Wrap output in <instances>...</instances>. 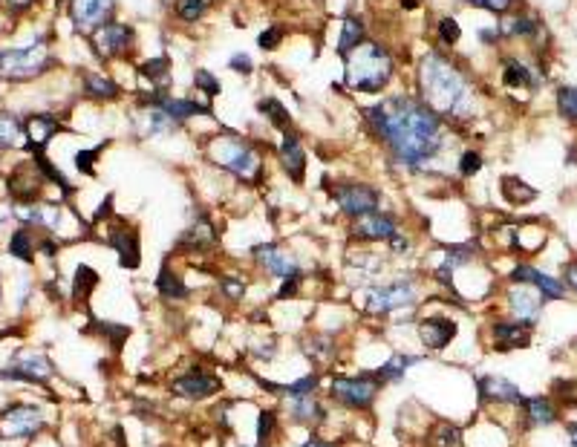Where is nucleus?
I'll return each mask as SVG.
<instances>
[{"label": "nucleus", "mask_w": 577, "mask_h": 447, "mask_svg": "<svg viewBox=\"0 0 577 447\" xmlns=\"http://www.w3.org/2000/svg\"><path fill=\"white\" fill-rule=\"evenodd\" d=\"M375 133L387 141L393 156L404 165H419L442 145V121L427 104L413 99H387L366 110Z\"/></svg>", "instance_id": "1"}, {"label": "nucleus", "mask_w": 577, "mask_h": 447, "mask_svg": "<svg viewBox=\"0 0 577 447\" xmlns=\"http://www.w3.org/2000/svg\"><path fill=\"white\" fill-rule=\"evenodd\" d=\"M419 84L424 104L433 113H462V104L468 99V81L447 58L430 52L422 61Z\"/></svg>", "instance_id": "2"}, {"label": "nucleus", "mask_w": 577, "mask_h": 447, "mask_svg": "<svg viewBox=\"0 0 577 447\" xmlns=\"http://www.w3.org/2000/svg\"><path fill=\"white\" fill-rule=\"evenodd\" d=\"M393 58L381 43L364 41L346 55V84L358 92H375L390 81Z\"/></svg>", "instance_id": "3"}, {"label": "nucleus", "mask_w": 577, "mask_h": 447, "mask_svg": "<svg viewBox=\"0 0 577 447\" xmlns=\"http://www.w3.org/2000/svg\"><path fill=\"white\" fill-rule=\"evenodd\" d=\"M50 55H46V43L38 38L35 43L23 46V50H0V75L12 78V81H23V78H35L50 67Z\"/></svg>", "instance_id": "4"}, {"label": "nucleus", "mask_w": 577, "mask_h": 447, "mask_svg": "<svg viewBox=\"0 0 577 447\" xmlns=\"http://www.w3.org/2000/svg\"><path fill=\"white\" fill-rule=\"evenodd\" d=\"M211 159L219 162L222 168L234 170L237 177H243V179L260 177V156L237 139H217L211 145Z\"/></svg>", "instance_id": "5"}, {"label": "nucleus", "mask_w": 577, "mask_h": 447, "mask_svg": "<svg viewBox=\"0 0 577 447\" xmlns=\"http://www.w3.org/2000/svg\"><path fill=\"white\" fill-rule=\"evenodd\" d=\"M381 384L370 375H355V378H332L329 381V395L338 404L349 410H370Z\"/></svg>", "instance_id": "6"}, {"label": "nucleus", "mask_w": 577, "mask_h": 447, "mask_svg": "<svg viewBox=\"0 0 577 447\" xmlns=\"http://www.w3.org/2000/svg\"><path fill=\"white\" fill-rule=\"evenodd\" d=\"M46 416L35 404H14L0 413V436L3 439H29L43 427Z\"/></svg>", "instance_id": "7"}, {"label": "nucleus", "mask_w": 577, "mask_h": 447, "mask_svg": "<svg viewBox=\"0 0 577 447\" xmlns=\"http://www.w3.org/2000/svg\"><path fill=\"white\" fill-rule=\"evenodd\" d=\"M332 197L338 199V208L346 214V217H366L378 208V190L364 185V182H346V185H335L332 188Z\"/></svg>", "instance_id": "8"}, {"label": "nucleus", "mask_w": 577, "mask_h": 447, "mask_svg": "<svg viewBox=\"0 0 577 447\" xmlns=\"http://www.w3.org/2000/svg\"><path fill=\"white\" fill-rule=\"evenodd\" d=\"M415 303V289L410 280H393L387 286H378L366 295V312L373 315H390L395 309H404Z\"/></svg>", "instance_id": "9"}, {"label": "nucleus", "mask_w": 577, "mask_h": 447, "mask_svg": "<svg viewBox=\"0 0 577 447\" xmlns=\"http://www.w3.org/2000/svg\"><path fill=\"white\" fill-rule=\"evenodd\" d=\"M130 43H133V29L124 26V23H113V21L99 26L95 35H92L95 52H99V58H104V61L124 55L127 50H130Z\"/></svg>", "instance_id": "10"}, {"label": "nucleus", "mask_w": 577, "mask_h": 447, "mask_svg": "<svg viewBox=\"0 0 577 447\" xmlns=\"http://www.w3.org/2000/svg\"><path fill=\"white\" fill-rule=\"evenodd\" d=\"M116 0H70V18L75 29H95L101 23H110Z\"/></svg>", "instance_id": "11"}, {"label": "nucleus", "mask_w": 577, "mask_h": 447, "mask_svg": "<svg viewBox=\"0 0 577 447\" xmlns=\"http://www.w3.org/2000/svg\"><path fill=\"white\" fill-rule=\"evenodd\" d=\"M219 387H222L219 378L211 375V372H202V370H190V372L179 375V378H176L173 384H170V390H173L176 395L188 398V401H202V398L219 393Z\"/></svg>", "instance_id": "12"}, {"label": "nucleus", "mask_w": 577, "mask_h": 447, "mask_svg": "<svg viewBox=\"0 0 577 447\" xmlns=\"http://www.w3.org/2000/svg\"><path fill=\"white\" fill-rule=\"evenodd\" d=\"M479 401H496V404H522V393L514 381L502 375H485L476 381Z\"/></svg>", "instance_id": "13"}, {"label": "nucleus", "mask_w": 577, "mask_h": 447, "mask_svg": "<svg viewBox=\"0 0 577 447\" xmlns=\"http://www.w3.org/2000/svg\"><path fill=\"white\" fill-rule=\"evenodd\" d=\"M453 338H456V324L451 321V317L433 315V317H424V321L419 324V341L427 349H433V352L444 349Z\"/></svg>", "instance_id": "14"}, {"label": "nucleus", "mask_w": 577, "mask_h": 447, "mask_svg": "<svg viewBox=\"0 0 577 447\" xmlns=\"http://www.w3.org/2000/svg\"><path fill=\"white\" fill-rule=\"evenodd\" d=\"M395 219L387 217V214H366V217H358L355 226H352V237L355 239H366V243H387V239L395 234Z\"/></svg>", "instance_id": "15"}, {"label": "nucleus", "mask_w": 577, "mask_h": 447, "mask_svg": "<svg viewBox=\"0 0 577 447\" xmlns=\"http://www.w3.org/2000/svg\"><path fill=\"white\" fill-rule=\"evenodd\" d=\"M0 375L23 378V381H46L52 375V364H50V358L29 352V355H18L14 361H9V370H3Z\"/></svg>", "instance_id": "16"}, {"label": "nucleus", "mask_w": 577, "mask_h": 447, "mask_svg": "<svg viewBox=\"0 0 577 447\" xmlns=\"http://www.w3.org/2000/svg\"><path fill=\"white\" fill-rule=\"evenodd\" d=\"M254 260H257L266 271H271L275 277H295V275H300L297 271V266H295V260L288 257V254L280 248V246H275V243H268V246H257L254 248Z\"/></svg>", "instance_id": "17"}, {"label": "nucleus", "mask_w": 577, "mask_h": 447, "mask_svg": "<svg viewBox=\"0 0 577 447\" xmlns=\"http://www.w3.org/2000/svg\"><path fill=\"white\" fill-rule=\"evenodd\" d=\"M511 280H514V283H531L542 297H554V300H557V297L566 295V289H563V283H560V280H554V277H549V275H542L540 268L525 266V263H520L514 271H511Z\"/></svg>", "instance_id": "18"}, {"label": "nucleus", "mask_w": 577, "mask_h": 447, "mask_svg": "<svg viewBox=\"0 0 577 447\" xmlns=\"http://www.w3.org/2000/svg\"><path fill=\"white\" fill-rule=\"evenodd\" d=\"M41 179H43V173H41V168H35V162H32V165H18L12 170V177H9L12 197L18 202H29L32 197L38 194Z\"/></svg>", "instance_id": "19"}, {"label": "nucleus", "mask_w": 577, "mask_h": 447, "mask_svg": "<svg viewBox=\"0 0 577 447\" xmlns=\"http://www.w3.org/2000/svg\"><path fill=\"white\" fill-rule=\"evenodd\" d=\"M508 303H511V312H514L517 324H534L540 317V309H542V295L537 292H528V289H514L508 295Z\"/></svg>", "instance_id": "20"}, {"label": "nucleus", "mask_w": 577, "mask_h": 447, "mask_svg": "<svg viewBox=\"0 0 577 447\" xmlns=\"http://www.w3.org/2000/svg\"><path fill=\"white\" fill-rule=\"evenodd\" d=\"M110 246L119 251V260L124 268H139L141 251H139V234L133 228H116L110 234Z\"/></svg>", "instance_id": "21"}, {"label": "nucleus", "mask_w": 577, "mask_h": 447, "mask_svg": "<svg viewBox=\"0 0 577 447\" xmlns=\"http://www.w3.org/2000/svg\"><path fill=\"white\" fill-rule=\"evenodd\" d=\"M23 133L29 139V150L38 153V150H43L46 145H50V139L58 133V121L52 116H32L23 127Z\"/></svg>", "instance_id": "22"}, {"label": "nucleus", "mask_w": 577, "mask_h": 447, "mask_svg": "<svg viewBox=\"0 0 577 447\" xmlns=\"http://www.w3.org/2000/svg\"><path fill=\"white\" fill-rule=\"evenodd\" d=\"M280 159H283V168H286L288 177H292L295 182H303V173H306V153H303L297 136L286 133L283 145H280Z\"/></svg>", "instance_id": "23"}, {"label": "nucleus", "mask_w": 577, "mask_h": 447, "mask_svg": "<svg viewBox=\"0 0 577 447\" xmlns=\"http://www.w3.org/2000/svg\"><path fill=\"white\" fill-rule=\"evenodd\" d=\"M522 410L528 416V424L531 427H549L557 421V410L549 398L542 395H534V398H522Z\"/></svg>", "instance_id": "24"}, {"label": "nucleus", "mask_w": 577, "mask_h": 447, "mask_svg": "<svg viewBox=\"0 0 577 447\" xmlns=\"http://www.w3.org/2000/svg\"><path fill=\"white\" fill-rule=\"evenodd\" d=\"M288 416H292V421L297 424H317L320 419H324V407H320L312 395H297L292 398V404H288Z\"/></svg>", "instance_id": "25"}, {"label": "nucleus", "mask_w": 577, "mask_h": 447, "mask_svg": "<svg viewBox=\"0 0 577 447\" xmlns=\"http://www.w3.org/2000/svg\"><path fill=\"white\" fill-rule=\"evenodd\" d=\"M493 341L500 346H528V326L525 324H493L491 326Z\"/></svg>", "instance_id": "26"}, {"label": "nucleus", "mask_w": 577, "mask_h": 447, "mask_svg": "<svg viewBox=\"0 0 577 447\" xmlns=\"http://www.w3.org/2000/svg\"><path fill=\"white\" fill-rule=\"evenodd\" d=\"M156 289H159V295H162L165 300H185V297H188V286H185L182 277L176 275V271H170L168 266L159 271Z\"/></svg>", "instance_id": "27"}, {"label": "nucleus", "mask_w": 577, "mask_h": 447, "mask_svg": "<svg viewBox=\"0 0 577 447\" xmlns=\"http://www.w3.org/2000/svg\"><path fill=\"white\" fill-rule=\"evenodd\" d=\"M364 43V21L361 18H344V29H341V41H338V52L346 58L355 46Z\"/></svg>", "instance_id": "28"}, {"label": "nucleus", "mask_w": 577, "mask_h": 447, "mask_svg": "<svg viewBox=\"0 0 577 447\" xmlns=\"http://www.w3.org/2000/svg\"><path fill=\"white\" fill-rule=\"evenodd\" d=\"M156 107L162 110L165 116H170L173 121L176 119H188V116H197V113H208V107H199V104L185 101V99H156Z\"/></svg>", "instance_id": "29"}, {"label": "nucleus", "mask_w": 577, "mask_h": 447, "mask_svg": "<svg viewBox=\"0 0 577 447\" xmlns=\"http://www.w3.org/2000/svg\"><path fill=\"white\" fill-rule=\"evenodd\" d=\"M422 358L419 355H393L387 364H381V370L375 372L378 381H402L404 372L410 370L413 364H419Z\"/></svg>", "instance_id": "30"}, {"label": "nucleus", "mask_w": 577, "mask_h": 447, "mask_svg": "<svg viewBox=\"0 0 577 447\" xmlns=\"http://www.w3.org/2000/svg\"><path fill=\"white\" fill-rule=\"evenodd\" d=\"M266 390H275V393H283L288 398H297V395H312L315 387H317V375H306V378H297L292 384H271V381H263Z\"/></svg>", "instance_id": "31"}, {"label": "nucleus", "mask_w": 577, "mask_h": 447, "mask_svg": "<svg viewBox=\"0 0 577 447\" xmlns=\"http://www.w3.org/2000/svg\"><path fill=\"white\" fill-rule=\"evenodd\" d=\"M502 197L511 202V205H525V202H531L537 197V190L531 185H525L514 177H505L502 179Z\"/></svg>", "instance_id": "32"}, {"label": "nucleus", "mask_w": 577, "mask_h": 447, "mask_svg": "<svg viewBox=\"0 0 577 447\" xmlns=\"http://www.w3.org/2000/svg\"><path fill=\"white\" fill-rule=\"evenodd\" d=\"M84 90H87V95H92V99H116L119 95L116 81H110V78H104V75H95V72L84 75Z\"/></svg>", "instance_id": "33"}, {"label": "nucleus", "mask_w": 577, "mask_h": 447, "mask_svg": "<svg viewBox=\"0 0 577 447\" xmlns=\"http://www.w3.org/2000/svg\"><path fill=\"white\" fill-rule=\"evenodd\" d=\"M95 286H99V275H95L90 266H78V271H75V283H72V295H75V300H87Z\"/></svg>", "instance_id": "34"}, {"label": "nucleus", "mask_w": 577, "mask_h": 447, "mask_svg": "<svg viewBox=\"0 0 577 447\" xmlns=\"http://www.w3.org/2000/svg\"><path fill=\"white\" fill-rule=\"evenodd\" d=\"M462 441V433H459V427L456 424H436L433 427V433H430V447H459Z\"/></svg>", "instance_id": "35"}, {"label": "nucleus", "mask_w": 577, "mask_h": 447, "mask_svg": "<svg viewBox=\"0 0 577 447\" xmlns=\"http://www.w3.org/2000/svg\"><path fill=\"white\" fill-rule=\"evenodd\" d=\"M9 251H12V257H18L23 263H32L35 260V251H32V237L29 231H14L12 239H9Z\"/></svg>", "instance_id": "36"}, {"label": "nucleus", "mask_w": 577, "mask_h": 447, "mask_svg": "<svg viewBox=\"0 0 577 447\" xmlns=\"http://www.w3.org/2000/svg\"><path fill=\"white\" fill-rule=\"evenodd\" d=\"M260 110L271 119V124H275L277 130H286V133H288V124H292V119H288V110H286L277 99H266V101L260 104Z\"/></svg>", "instance_id": "37"}, {"label": "nucleus", "mask_w": 577, "mask_h": 447, "mask_svg": "<svg viewBox=\"0 0 577 447\" xmlns=\"http://www.w3.org/2000/svg\"><path fill=\"white\" fill-rule=\"evenodd\" d=\"M168 72H170L168 58H150V61H144V63H141V75H144V78H150V81H165Z\"/></svg>", "instance_id": "38"}, {"label": "nucleus", "mask_w": 577, "mask_h": 447, "mask_svg": "<svg viewBox=\"0 0 577 447\" xmlns=\"http://www.w3.org/2000/svg\"><path fill=\"white\" fill-rule=\"evenodd\" d=\"M557 107L560 113L566 119H574L577 121V87H563L557 92Z\"/></svg>", "instance_id": "39"}, {"label": "nucleus", "mask_w": 577, "mask_h": 447, "mask_svg": "<svg viewBox=\"0 0 577 447\" xmlns=\"http://www.w3.org/2000/svg\"><path fill=\"white\" fill-rule=\"evenodd\" d=\"M18 139V121L12 116H0V148H14Z\"/></svg>", "instance_id": "40"}, {"label": "nucleus", "mask_w": 577, "mask_h": 447, "mask_svg": "<svg viewBox=\"0 0 577 447\" xmlns=\"http://www.w3.org/2000/svg\"><path fill=\"white\" fill-rule=\"evenodd\" d=\"M208 3H211V0H179V18L182 21H197V18H202Z\"/></svg>", "instance_id": "41"}, {"label": "nucleus", "mask_w": 577, "mask_h": 447, "mask_svg": "<svg viewBox=\"0 0 577 447\" xmlns=\"http://www.w3.org/2000/svg\"><path fill=\"white\" fill-rule=\"evenodd\" d=\"M271 433H275V410H263L257 416V444H268Z\"/></svg>", "instance_id": "42"}, {"label": "nucleus", "mask_w": 577, "mask_h": 447, "mask_svg": "<svg viewBox=\"0 0 577 447\" xmlns=\"http://www.w3.org/2000/svg\"><path fill=\"white\" fill-rule=\"evenodd\" d=\"M502 81H505V87H525L528 84V72L520 67V63L511 61L505 67V72H502Z\"/></svg>", "instance_id": "43"}, {"label": "nucleus", "mask_w": 577, "mask_h": 447, "mask_svg": "<svg viewBox=\"0 0 577 447\" xmlns=\"http://www.w3.org/2000/svg\"><path fill=\"white\" fill-rule=\"evenodd\" d=\"M439 38H442V43H451V46L462 38V26L456 23V18H442V23H439Z\"/></svg>", "instance_id": "44"}, {"label": "nucleus", "mask_w": 577, "mask_h": 447, "mask_svg": "<svg viewBox=\"0 0 577 447\" xmlns=\"http://www.w3.org/2000/svg\"><path fill=\"white\" fill-rule=\"evenodd\" d=\"M194 81H197V87H199L202 92H208V95H219V90H222L219 81H217V78L208 72V70H197V72H194Z\"/></svg>", "instance_id": "45"}, {"label": "nucleus", "mask_w": 577, "mask_h": 447, "mask_svg": "<svg viewBox=\"0 0 577 447\" xmlns=\"http://www.w3.org/2000/svg\"><path fill=\"white\" fill-rule=\"evenodd\" d=\"M479 168H482V156H479L476 150L462 153V162H459V173H462V177H473Z\"/></svg>", "instance_id": "46"}, {"label": "nucleus", "mask_w": 577, "mask_h": 447, "mask_svg": "<svg viewBox=\"0 0 577 447\" xmlns=\"http://www.w3.org/2000/svg\"><path fill=\"white\" fill-rule=\"evenodd\" d=\"M468 3L479 6V9H488L493 14H502V12H508L511 6H514V0H468Z\"/></svg>", "instance_id": "47"}, {"label": "nucleus", "mask_w": 577, "mask_h": 447, "mask_svg": "<svg viewBox=\"0 0 577 447\" xmlns=\"http://www.w3.org/2000/svg\"><path fill=\"white\" fill-rule=\"evenodd\" d=\"M280 38H283V29L280 26H271V29H266L263 35L257 38V43L263 46V50H275V46L280 43Z\"/></svg>", "instance_id": "48"}, {"label": "nucleus", "mask_w": 577, "mask_h": 447, "mask_svg": "<svg viewBox=\"0 0 577 447\" xmlns=\"http://www.w3.org/2000/svg\"><path fill=\"white\" fill-rule=\"evenodd\" d=\"M222 292H226V297H231V300H237L239 295L246 292V286H243V280H231V277H222Z\"/></svg>", "instance_id": "49"}, {"label": "nucleus", "mask_w": 577, "mask_h": 447, "mask_svg": "<svg viewBox=\"0 0 577 447\" xmlns=\"http://www.w3.org/2000/svg\"><path fill=\"white\" fill-rule=\"evenodd\" d=\"M297 289H300V275H295V277H286V283L280 286L277 297H280V300H286V297H297Z\"/></svg>", "instance_id": "50"}, {"label": "nucleus", "mask_w": 577, "mask_h": 447, "mask_svg": "<svg viewBox=\"0 0 577 447\" xmlns=\"http://www.w3.org/2000/svg\"><path fill=\"white\" fill-rule=\"evenodd\" d=\"M231 70L248 75V72L254 70V67H251V58H248V55H234V58H231Z\"/></svg>", "instance_id": "51"}, {"label": "nucleus", "mask_w": 577, "mask_h": 447, "mask_svg": "<svg viewBox=\"0 0 577 447\" xmlns=\"http://www.w3.org/2000/svg\"><path fill=\"white\" fill-rule=\"evenodd\" d=\"M95 153H99V150H84V153H78V159H75V165L81 168L84 173H92V162H95Z\"/></svg>", "instance_id": "52"}, {"label": "nucleus", "mask_w": 577, "mask_h": 447, "mask_svg": "<svg viewBox=\"0 0 577 447\" xmlns=\"http://www.w3.org/2000/svg\"><path fill=\"white\" fill-rule=\"evenodd\" d=\"M508 32H514V35H531V32H534V23H528L525 18H517L514 26H511Z\"/></svg>", "instance_id": "53"}, {"label": "nucleus", "mask_w": 577, "mask_h": 447, "mask_svg": "<svg viewBox=\"0 0 577 447\" xmlns=\"http://www.w3.org/2000/svg\"><path fill=\"white\" fill-rule=\"evenodd\" d=\"M563 280L569 283V289H574V292H577V263H569V266H566Z\"/></svg>", "instance_id": "54"}, {"label": "nucleus", "mask_w": 577, "mask_h": 447, "mask_svg": "<svg viewBox=\"0 0 577 447\" xmlns=\"http://www.w3.org/2000/svg\"><path fill=\"white\" fill-rule=\"evenodd\" d=\"M32 3H35V0H6V6H9L12 12H26Z\"/></svg>", "instance_id": "55"}, {"label": "nucleus", "mask_w": 577, "mask_h": 447, "mask_svg": "<svg viewBox=\"0 0 577 447\" xmlns=\"http://www.w3.org/2000/svg\"><path fill=\"white\" fill-rule=\"evenodd\" d=\"M303 447H335V444L324 441V439H309V441H303Z\"/></svg>", "instance_id": "56"}, {"label": "nucleus", "mask_w": 577, "mask_h": 447, "mask_svg": "<svg viewBox=\"0 0 577 447\" xmlns=\"http://www.w3.org/2000/svg\"><path fill=\"white\" fill-rule=\"evenodd\" d=\"M41 248H43V254H46V257H55V243H52V239H43V243H41Z\"/></svg>", "instance_id": "57"}, {"label": "nucleus", "mask_w": 577, "mask_h": 447, "mask_svg": "<svg viewBox=\"0 0 577 447\" xmlns=\"http://www.w3.org/2000/svg\"><path fill=\"white\" fill-rule=\"evenodd\" d=\"M569 439H571V444L577 447V424H569Z\"/></svg>", "instance_id": "58"}, {"label": "nucleus", "mask_w": 577, "mask_h": 447, "mask_svg": "<svg viewBox=\"0 0 577 447\" xmlns=\"http://www.w3.org/2000/svg\"><path fill=\"white\" fill-rule=\"evenodd\" d=\"M419 6V0H404V9H415Z\"/></svg>", "instance_id": "59"}]
</instances>
